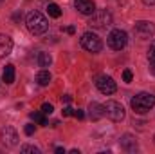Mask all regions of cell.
<instances>
[{"label": "cell", "instance_id": "cell-19", "mask_svg": "<svg viewBox=\"0 0 155 154\" xmlns=\"http://www.w3.org/2000/svg\"><path fill=\"white\" fill-rule=\"evenodd\" d=\"M20 151H22V152H35V154H40V149H38V147H35V145H22V147H20Z\"/></svg>", "mask_w": 155, "mask_h": 154}, {"label": "cell", "instance_id": "cell-7", "mask_svg": "<svg viewBox=\"0 0 155 154\" xmlns=\"http://www.w3.org/2000/svg\"><path fill=\"white\" fill-rule=\"evenodd\" d=\"M134 31H135V35L139 38H153L155 37V24L153 22H148V20L135 22Z\"/></svg>", "mask_w": 155, "mask_h": 154}, {"label": "cell", "instance_id": "cell-25", "mask_svg": "<svg viewBox=\"0 0 155 154\" xmlns=\"http://www.w3.org/2000/svg\"><path fill=\"white\" fill-rule=\"evenodd\" d=\"M74 116H76L78 120H83V118H85V113H83L81 109H78V111H74Z\"/></svg>", "mask_w": 155, "mask_h": 154}, {"label": "cell", "instance_id": "cell-10", "mask_svg": "<svg viewBox=\"0 0 155 154\" xmlns=\"http://www.w3.org/2000/svg\"><path fill=\"white\" fill-rule=\"evenodd\" d=\"M74 7L81 15H87V16H90L96 11V5H94L92 0H74Z\"/></svg>", "mask_w": 155, "mask_h": 154}, {"label": "cell", "instance_id": "cell-3", "mask_svg": "<svg viewBox=\"0 0 155 154\" xmlns=\"http://www.w3.org/2000/svg\"><path fill=\"white\" fill-rule=\"evenodd\" d=\"M88 26L94 27V29H107L112 26V15L107 11V9H101V11H94L90 15V20H88Z\"/></svg>", "mask_w": 155, "mask_h": 154}, {"label": "cell", "instance_id": "cell-32", "mask_svg": "<svg viewBox=\"0 0 155 154\" xmlns=\"http://www.w3.org/2000/svg\"><path fill=\"white\" fill-rule=\"evenodd\" d=\"M0 2H2V0H0Z\"/></svg>", "mask_w": 155, "mask_h": 154}, {"label": "cell", "instance_id": "cell-24", "mask_svg": "<svg viewBox=\"0 0 155 154\" xmlns=\"http://www.w3.org/2000/svg\"><path fill=\"white\" fill-rule=\"evenodd\" d=\"M74 114V109H72V107H65V109H63V116H72Z\"/></svg>", "mask_w": 155, "mask_h": 154}, {"label": "cell", "instance_id": "cell-9", "mask_svg": "<svg viewBox=\"0 0 155 154\" xmlns=\"http://www.w3.org/2000/svg\"><path fill=\"white\" fill-rule=\"evenodd\" d=\"M96 87L99 89V93H103V94H107V96H108V94H114L117 91L116 82L110 76H99L96 80Z\"/></svg>", "mask_w": 155, "mask_h": 154}, {"label": "cell", "instance_id": "cell-16", "mask_svg": "<svg viewBox=\"0 0 155 154\" xmlns=\"http://www.w3.org/2000/svg\"><path fill=\"white\" fill-rule=\"evenodd\" d=\"M36 82H38L40 85H49V82H51V73L45 71V69H41L38 75H36Z\"/></svg>", "mask_w": 155, "mask_h": 154}, {"label": "cell", "instance_id": "cell-11", "mask_svg": "<svg viewBox=\"0 0 155 154\" xmlns=\"http://www.w3.org/2000/svg\"><path fill=\"white\" fill-rule=\"evenodd\" d=\"M121 147H123L126 152H135V151L139 149L137 140H135V136H132V134H123V136H121Z\"/></svg>", "mask_w": 155, "mask_h": 154}, {"label": "cell", "instance_id": "cell-20", "mask_svg": "<svg viewBox=\"0 0 155 154\" xmlns=\"http://www.w3.org/2000/svg\"><path fill=\"white\" fill-rule=\"evenodd\" d=\"M134 80V73L130 71V69H124L123 71V82H126V83H130Z\"/></svg>", "mask_w": 155, "mask_h": 154}, {"label": "cell", "instance_id": "cell-2", "mask_svg": "<svg viewBox=\"0 0 155 154\" xmlns=\"http://www.w3.org/2000/svg\"><path fill=\"white\" fill-rule=\"evenodd\" d=\"M27 29L33 35H43L49 29V22L40 11H31L27 15Z\"/></svg>", "mask_w": 155, "mask_h": 154}, {"label": "cell", "instance_id": "cell-31", "mask_svg": "<svg viewBox=\"0 0 155 154\" xmlns=\"http://www.w3.org/2000/svg\"><path fill=\"white\" fill-rule=\"evenodd\" d=\"M153 142H155V136H153Z\"/></svg>", "mask_w": 155, "mask_h": 154}, {"label": "cell", "instance_id": "cell-17", "mask_svg": "<svg viewBox=\"0 0 155 154\" xmlns=\"http://www.w3.org/2000/svg\"><path fill=\"white\" fill-rule=\"evenodd\" d=\"M47 11H49V16H52V18H60L61 16V9H60L58 4H49Z\"/></svg>", "mask_w": 155, "mask_h": 154}, {"label": "cell", "instance_id": "cell-29", "mask_svg": "<svg viewBox=\"0 0 155 154\" xmlns=\"http://www.w3.org/2000/svg\"><path fill=\"white\" fill-rule=\"evenodd\" d=\"M71 100H72V98H71V96H69V94H67V96H63V102H67V103H69V102H71Z\"/></svg>", "mask_w": 155, "mask_h": 154}, {"label": "cell", "instance_id": "cell-23", "mask_svg": "<svg viewBox=\"0 0 155 154\" xmlns=\"http://www.w3.org/2000/svg\"><path fill=\"white\" fill-rule=\"evenodd\" d=\"M25 134H27V136L35 134V125H33V123H27V125H25Z\"/></svg>", "mask_w": 155, "mask_h": 154}, {"label": "cell", "instance_id": "cell-12", "mask_svg": "<svg viewBox=\"0 0 155 154\" xmlns=\"http://www.w3.org/2000/svg\"><path fill=\"white\" fill-rule=\"evenodd\" d=\"M11 51H13V40H11V37L0 35V60L5 58L7 54H11Z\"/></svg>", "mask_w": 155, "mask_h": 154}, {"label": "cell", "instance_id": "cell-6", "mask_svg": "<svg viewBox=\"0 0 155 154\" xmlns=\"http://www.w3.org/2000/svg\"><path fill=\"white\" fill-rule=\"evenodd\" d=\"M103 107H105V116H108L112 121H123L124 120V107L119 102L108 100Z\"/></svg>", "mask_w": 155, "mask_h": 154}, {"label": "cell", "instance_id": "cell-18", "mask_svg": "<svg viewBox=\"0 0 155 154\" xmlns=\"http://www.w3.org/2000/svg\"><path fill=\"white\" fill-rule=\"evenodd\" d=\"M31 118L35 120V121H38L40 125H47L49 121H47V118L41 114V113H31Z\"/></svg>", "mask_w": 155, "mask_h": 154}, {"label": "cell", "instance_id": "cell-8", "mask_svg": "<svg viewBox=\"0 0 155 154\" xmlns=\"http://www.w3.org/2000/svg\"><path fill=\"white\" fill-rule=\"evenodd\" d=\"M0 142H2L5 147H15V145L18 143V132H16L13 127L5 125V127L0 131Z\"/></svg>", "mask_w": 155, "mask_h": 154}, {"label": "cell", "instance_id": "cell-28", "mask_svg": "<svg viewBox=\"0 0 155 154\" xmlns=\"http://www.w3.org/2000/svg\"><path fill=\"white\" fill-rule=\"evenodd\" d=\"M56 154H65V149L63 147H56Z\"/></svg>", "mask_w": 155, "mask_h": 154}, {"label": "cell", "instance_id": "cell-15", "mask_svg": "<svg viewBox=\"0 0 155 154\" xmlns=\"http://www.w3.org/2000/svg\"><path fill=\"white\" fill-rule=\"evenodd\" d=\"M38 65L40 67H49L51 65V62H52V58H51V54L49 53H38Z\"/></svg>", "mask_w": 155, "mask_h": 154}, {"label": "cell", "instance_id": "cell-21", "mask_svg": "<svg viewBox=\"0 0 155 154\" xmlns=\"http://www.w3.org/2000/svg\"><path fill=\"white\" fill-rule=\"evenodd\" d=\"M148 60H150V62H153L155 60V40L150 44V49H148Z\"/></svg>", "mask_w": 155, "mask_h": 154}, {"label": "cell", "instance_id": "cell-27", "mask_svg": "<svg viewBox=\"0 0 155 154\" xmlns=\"http://www.w3.org/2000/svg\"><path fill=\"white\" fill-rule=\"evenodd\" d=\"M150 71H152V75H155V60L150 62Z\"/></svg>", "mask_w": 155, "mask_h": 154}, {"label": "cell", "instance_id": "cell-22", "mask_svg": "<svg viewBox=\"0 0 155 154\" xmlns=\"http://www.w3.org/2000/svg\"><path fill=\"white\" fill-rule=\"evenodd\" d=\"M52 111H54V107H52L51 103H43V105H41V113H43V114H52Z\"/></svg>", "mask_w": 155, "mask_h": 154}, {"label": "cell", "instance_id": "cell-13", "mask_svg": "<svg viewBox=\"0 0 155 154\" xmlns=\"http://www.w3.org/2000/svg\"><path fill=\"white\" fill-rule=\"evenodd\" d=\"M88 114H90V120L92 121H97V120H101L105 116V107L101 103H97V102H92L88 105Z\"/></svg>", "mask_w": 155, "mask_h": 154}, {"label": "cell", "instance_id": "cell-14", "mask_svg": "<svg viewBox=\"0 0 155 154\" xmlns=\"http://www.w3.org/2000/svg\"><path fill=\"white\" fill-rule=\"evenodd\" d=\"M2 80L5 82V83H13L15 82V65H5L4 67V75H2Z\"/></svg>", "mask_w": 155, "mask_h": 154}, {"label": "cell", "instance_id": "cell-30", "mask_svg": "<svg viewBox=\"0 0 155 154\" xmlns=\"http://www.w3.org/2000/svg\"><path fill=\"white\" fill-rule=\"evenodd\" d=\"M144 4H148V5H152V4H155V0H143Z\"/></svg>", "mask_w": 155, "mask_h": 154}, {"label": "cell", "instance_id": "cell-1", "mask_svg": "<svg viewBox=\"0 0 155 154\" xmlns=\"http://www.w3.org/2000/svg\"><path fill=\"white\" fill-rule=\"evenodd\" d=\"M130 105H132V109H134L137 114H144V113H148L150 109H153L155 96L150 94V93H139V94H135V96L132 98Z\"/></svg>", "mask_w": 155, "mask_h": 154}, {"label": "cell", "instance_id": "cell-4", "mask_svg": "<svg viewBox=\"0 0 155 154\" xmlns=\"http://www.w3.org/2000/svg\"><path fill=\"white\" fill-rule=\"evenodd\" d=\"M81 47L85 49V51H88V53H99L101 49H103V42L101 38L96 35V33H92V31H87V33H83L81 35Z\"/></svg>", "mask_w": 155, "mask_h": 154}, {"label": "cell", "instance_id": "cell-5", "mask_svg": "<svg viewBox=\"0 0 155 154\" xmlns=\"http://www.w3.org/2000/svg\"><path fill=\"white\" fill-rule=\"evenodd\" d=\"M126 42H128V35H126L123 29H114V31H110V35H108V38H107L108 47L114 49V51H121V49L126 45Z\"/></svg>", "mask_w": 155, "mask_h": 154}, {"label": "cell", "instance_id": "cell-26", "mask_svg": "<svg viewBox=\"0 0 155 154\" xmlns=\"http://www.w3.org/2000/svg\"><path fill=\"white\" fill-rule=\"evenodd\" d=\"M65 33H69V35H74V33H76V27H74V26H69V27H65Z\"/></svg>", "mask_w": 155, "mask_h": 154}]
</instances>
